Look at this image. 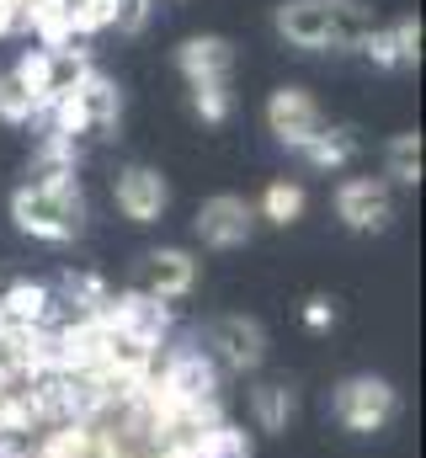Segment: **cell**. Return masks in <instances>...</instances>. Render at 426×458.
<instances>
[{
  "mask_svg": "<svg viewBox=\"0 0 426 458\" xmlns=\"http://www.w3.org/2000/svg\"><path fill=\"white\" fill-rule=\"evenodd\" d=\"M209 352L213 362H218V373H256L261 362H267V331H261V320H251V315H218L209 326Z\"/></svg>",
  "mask_w": 426,
  "mask_h": 458,
  "instance_id": "7",
  "label": "cell"
},
{
  "mask_svg": "<svg viewBox=\"0 0 426 458\" xmlns=\"http://www.w3.org/2000/svg\"><path fill=\"white\" fill-rule=\"evenodd\" d=\"M330 416H336L341 432H352V437H373V432H384V427L400 416V389H395L389 378H379V373H352V378L336 384V394H330Z\"/></svg>",
  "mask_w": 426,
  "mask_h": 458,
  "instance_id": "4",
  "label": "cell"
},
{
  "mask_svg": "<svg viewBox=\"0 0 426 458\" xmlns=\"http://www.w3.org/2000/svg\"><path fill=\"white\" fill-rule=\"evenodd\" d=\"M155 384H160L182 411H192V405H203V400H218L224 373H218V362L203 352V342H182V346H171L166 357H155ZM182 437H187V421H182Z\"/></svg>",
  "mask_w": 426,
  "mask_h": 458,
  "instance_id": "5",
  "label": "cell"
},
{
  "mask_svg": "<svg viewBox=\"0 0 426 458\" xmlns=\"http://www.w3.org/2000/svg\"><path fill=\"white\" fill-rule=\"evenodd\" d=\"M192 288H198V261H192L187 250L160 245V250H149V256L139 261V293H149V299H160V304H176V299H187Z\"/></svg>",
  "mask_w": 426,
  "mask_h": 458,
  "instance_id": "10",
  "label": "cell"
},
{
  "mask_svg": "<svg viewBox=\"0 0 426 458\" xmlns=\"http://www.w3.org/2000/svg\"><path fill=\"white\" fill-rule=\"evenodd\" d=\"M59 5H64L75 38H91V32L112 27V0H59Z\"/></svg>",
  "mask_w": 426,
  "mask_h": 458,
  "instance_id": "22",
  "label": "cell"
},
{
  "mask_svg": "<svg viewBox=\"0 0 426 458\" xmlns=\"http://www.w3.org/2000/svg\"><path fill=\"white\" fill-rule=\"evenodd\" d=\"M54 310H59V299L48 283H32V277L0 283V320L5 326H48Z\"/></svg>",
  "mask_w": 426,
  "mask_h": 458,
  "instance_id": "14",
  "label": "cell"
},
{
  "mask_svg": "<svg viewBox=\"0 0 426 458\" xmlns=\"http://www.w3.org/2000/svg\"><path fill=\"white\" fill-rule=\"evenodd\" d=\"M304 326H310V331H330V326H336V304H330L325 293H315V299L304 304Z\"/></svg>",
  "mask_w": 426,
  "mask_h": 458,
  "instance_id": "28",
  "label": "cell"
},
{
  "mask_svg": "<svg viewBox=\"0 0 426 458\" xmlns=\"http://www.w3.org/2000/svg\"><path fill=\"white\" fill-rule=\"evenodd\" d=\"M304 187L299 182H288V176H277V182H267V192H261V208H256V219H267V225L288 229L304 219Z\"/></svg>",
  "mask_w": 426,
  "mask_h": 458,
  "instance_id": "18",
  "label": "cell"
},
{
  "mask_svg": "<svg viewBox=\"0 0 426 458\" xmlns=\"http://www.w3.org/2000/svg\"><path fill=\"white\" fill-rule=\"evenodd\" d=\"M0 123H38V102H32V91L16 81V75H0Z\"/></svg>",
  "mask_w": 426,
  "mask_h": 458,
  "instance_id": "23",
  "label": "cell"
},
{
  "mask_svg": "<svg viewBox=\"0 0 426 458\" xmlns=\"http://www.w3.org/2000/svg\"><path fill=\"white\" fill-rule=\"evenodd\" d=\"M187 448H192V458H251V432L234 421H213L187 437Z\"/></svg>",
  "mask_w": 426,
  "mask_h": 458,
  "instance_id": "17",
  "label": "cell"
},
{
  "mask_svg": "<svg viewBox=\"0 0 426 458\" xmlns=\"http://www.w3.org/2000/svg\"><path fill=\"white\" fill-rule=\"evenodd\" d=\"M112 198H117V214H123V219L155 225V219L166 214V203H171V187H166V176H160L155 165H128V171H117Z\"/></svg>",
  "mask_w": 426,
  "mask_h": 458,
  "instance_id": "12",
  "label": "cell"
},
{
  "mask_svg": "<svg viewBox=\"0 0 426 458\" xmlns=\"http://www.w3.org/2000/svg\"><path fill=\"white\" fill-rule=\"evenodd\" d=\"M362 54L379 64V70H400V59H395V43H389V32H368L362 38Z\"/></svg>",
  "mask_w": 426,
  "mask_h": 458,
  "instance_id": "27",
  "label": "cell"
},
{
  "mask_svg": "<svg viewBox=\"0 0 426 458\" xmlns=\"http://www.w3.org/2000/svg\"><path fill=\"white\" fill-rule=\"evenodd\" d=\"M117 117H123V91H117V81L102 75V70H91L81 86H70L64 97H54L48 102V133H59V139H70V144H81L86 133H112L117 128Z\"/></svg>",
  "mask_w": 426,
  "mask_h": 458,
  "instance_id": "3",
  "label": "cell"
},
{
  "mask_svg": "<svg viewBox=\"0 0 426 458\" xmlns=\"http://www.w3.org/2000/svg\"><path fill=\"white\" fill-rule=\"evenodd\" d=\"M54 299H59L70 315H102V304L112 293H106V283L97 272H64L59 288H54Z\"/></svg>",
  "mask_w": 426,
  "mask_h": 458,
  "instance_id": "19",
  "label": "cell"
},
{
  "mask_svg": "<svg viewBox=\"0 0 426 458\" xmlns=\"http://www.w3.org/2000/svg\"><path fill=\"white\" fill-rule=\"evenodd\" d=\"M336 219L357 234H379L395 219V192L384 176H346L336 187Z\"/></svg>",
  "mask_w": 426,
  "mask_h": 458,
  "instance_id": "8",
  "label": "cell"
},
{
  "mask_svg": "<svg viewBox=\"0 0 426 458\" xmlns=\"http://www.w3.org/2000/svg\"><path fill=\"white\" fill-rule=\"evenodd\" d=\"M11 219L21 234L48 240V245H70L86 229V198L75 176H54V182H21L11 192Z\"/></svg>",
  "mask_w": 426,
  "mask_h": 458,
  "instance_id": "2",
  "label": "cell"
},
{
  "mask_svg": "<svg viewBox=\"0 0 426 458\" xmlns=\"http://www.w3.org/2000/svg\"><path fill=\"white\" fill-rule=\"evenodd\" d=\"M21 11H27L21 0H0V38H11L21 27Z\"/></svg>",
  "mask_w": 426,
  "mask_h": 458,
  "instance_id": "29",
  "label": "cell"
},
{
  "mask_svg": "<svg viewBox=\"0 0 426 458\" xmlns=\"http://www.w3.org/2000/svg\"><path fill=\"white\" fill-rule=\"evenodd\" d=\"M310 171H346L352 160H357V133L352 128H320L310 144H299L294 149Z\"/></svg>",
  "mask_w": 426,
  "mask_h": 458,
  "instance_id": "15",
  "label": "cell"
},
{
  "mask_svg": "<svg viewBox=\"0 0 426 458\" xmlns=\"http://www.w3.org/2000/svg\"><path fill=\"white\" fill-rule=\"evenodd\" d=\"M389 43H395V59H400V64H416V59H422V21H416V16H400V21L389 27Z\"/></svg>",
  "mask_w": 426,
  "mask_h": 458,
  "instance_id": "25",
  "label": "cell"
},
{
  "mask_svg": "<svg viewBox=\"0 0 426 458\" xmlns=\"http://www.w3.org/2000/svg\"><path fill=\"white\" fill-rule=\"evenodd\" d=\"M0 458H32V448L21 437H0Z\"/></svg>",
  "mask_w": 426,
  "mask_h": 458,
  "instance_id": "30",
  "label": "cell"
},
{
  "mask_svg": "<svg viewBox=\"0 0 426 458\" xmlns=\"http://www.w3.org/2000/svg\"><path fill=\"white\" fill-rule=\"evenodd\" d=\"M267 128L277 133V144L299 149V144H310L320 128H325V117H320V102L304 86H283V91H272V102H267Z\"/></svg>",
  "mask_w": 426,
  "mask_h": 458,
  "instance_id": "11",
  "label": "cell"
},
{
  "mask_svg": "<svg viewBox=\"0 0 426 458\" xmlns=\"http://www.w3.org/2000/svg\"><path fill=\"white\" fill-rule=\"evenodd\" d=\"M384 182H400V187L422 182V133H395L384 144Z\"/></svg>",
  "mask_w": 426,
  "mask_h": 458,
  "instance_id": "21",
  "label": "cell"
},
{
  "mask_svg": "<svg viewBox=\"0 0 426 458\" xmlns=\"http://www.w3.org/2000/svg\"><path fill=\"white\" fill-rule=\"evenodd\" d=\"M149 11H155V0H112V27L117 32H144Z\"/></svg>",
  "mask_w": 426,
  "mask_h": 458,
  "instance_id": "26",
  "label": "cell"
},
{
  "mask_svg": "<svg viewBox=\"0 0 426 458\" xmlns=\"http://www.w3.org/2000/svg\"><path fill=\"white\" fill-rule=\"evenodd\" d=\"M294 411H299V400H294L288 384H256V389H251V421H256L261 432H288Z\"/></svg>",
  "mask_w": 426,
  "mask_h": 458,
  "instance_id": "16",
  "label": "cell"
},
{
  "mask_svg": "<svg viewBox=\"0 0 426 458\" xmlns=\"http://www.w3.org/2000/svg\"><path fill=\"white\" fill-rule=\"evenodd\" d=\"M102 326L112 331V336H128V342L160 352L166 336H171V304H160V299L128 288V293H117V299L102 304Z\"/></svg>",
  "mask_w": 426,
  "mask_h": 458,
  "instance_id": "6",
  "label": "cell"
},
{
  "mask_svg": "<svg viewBox=\"0 0 426 458\" xmlns=\"http://www.w3.org/2000/svg\"><path fill=\"white\" fill-rule=\"evenodd\" d=\"M176 70L187 75V86H209V81H229V70H234V43L229 38H187L182 48H176Z\"/></svg>",
  "mask_w": 426,
  "mask_h": 458,
  "instance_id": "13",
  "label": "cell"
},
{
  "mask_svg": "<svg viewBox=\"0 0 426 458\" xmlns=\"http://www.w3.org/2000/svg\"><path fill=\"white\" fill-rule=\"evenodd\" d=\"M198 240L209 245V250H240L251 234H256V208L245 203V198H234V192H218V198H209L203 208H198Z\"/></svg>",
  "mask_w": 426,
  "mask_h": 458,
  "instance_id": "9",
  "label": "cell"
},
{
  "mask_svg": "<svg viewBox=\"0 0 426 458\" xmlns=\"http://www.w3.org/2000/svg\"><path fill=\"white\" fill-rule=\"evenodd\" d=\"M272 21L277 38L299 54H346L373 32V11L362 0H283Z\"/></svg>",
  "mask_w": 426,
  "mask_h": 458,
  "instance_id": "1",
  "label": "cell"
},
{
  "mask_svg": "<svg viewBox=\"0 0 426 458\" xmlns=\"http://www.w3.org/2000/svg\"><path fill=\"white\" fill-rule=\"evenodd\" d=\"M192 113L203 117V123H224V117L234 113V91H229V81L192 86Z\"/></svg>",
  "mask_w": 426,
  "mask_h": 458,
  "instance_id": "24",
  "label": "cell"
},
{
  "mask_svg": "<svg viewBox=\"0 0 426 458\" xmlns=\"http://www.w3.org/2000/svg\"><path fill=\"white\" fill-rule=\"evenodd\" d=\"M21 27H27V32H38V48H64V43H75L70 16H64V5H59V0H32V5L21 11Z\"/></svg>",
  "mask_w": 426,
  "mask_h": 458,
  "instance_id": "20",
  "label": "cell"
}]
</instances>
